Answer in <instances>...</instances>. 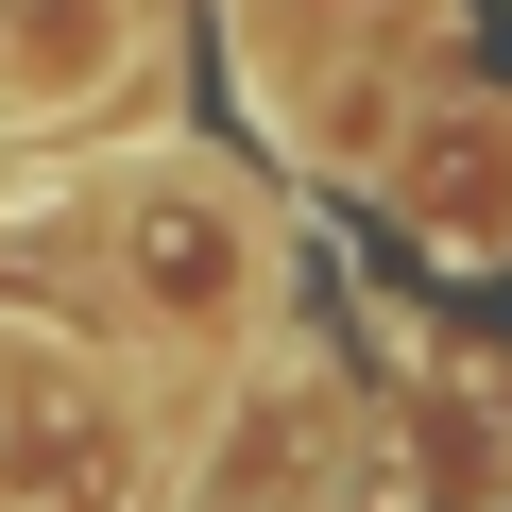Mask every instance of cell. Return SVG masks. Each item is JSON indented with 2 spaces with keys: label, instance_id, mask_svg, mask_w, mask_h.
<instances>
[{
  "label": "cell",
  "instance_id": "obj_1",
  "mask_svg": "<svg viewBox=\"0 0 512 512\" xmlns=\"http://www.w3.org/2000/svg\"><path fill=\"white\" fill-rule=\"evenodd\" d=\"M120 222H154V256H137V239H120V256L154 274V308H171V325H239V308H274V274H291L274 222H256L222 171H188V154H171V171H137V205H120Z\"/></svg>",
  "mask_w": 512,
  "mask_h": 512
},
{
  "label": "cell",
  "instance_id": "obj_2",
  "mask_svg": "<svg viewBox=\"0 0 512 512\" xmlns=\"http://www.w3.org/2000/svg\"><path fill=\"white\" fill-rule=\"evenodd\" d=\"M393 222L427 239V274H495V256H512V120L495 103H444L393 154Z\"/></svg>",
  "mask_w": 512,
  "mask_h": 512
}]
</instances>
